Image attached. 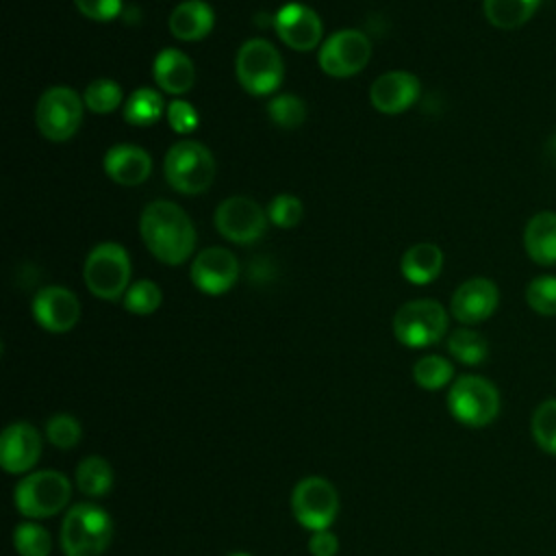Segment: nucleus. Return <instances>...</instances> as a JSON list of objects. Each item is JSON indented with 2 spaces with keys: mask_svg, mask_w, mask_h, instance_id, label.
Segmentation results:
<instances>
[{
  "mask_svg": "<svg viewBox=\"0 0 556 556\" xmlns=\"http://www.w3.org/2000/svg\"><path fill=\"white\" fill-rule=\"evenodd\" d=\"M139 232L150 254L165 265L185 263L195 248V228L189 215L169 200H154L143 208Z\"/></svg>",
  "mask_w": 556,
  "mask_h": 556,
  "instance_id": "f257e3e1",
  "label": "nucleus"
},
{
  "mask_svg": "<svg viewBox=\"0 0 556 556\" xmlns=\"http://www.w3.org/2000/svg\"><path fill=\"white\" fill-rule=\"evenodd\" d=\"M526 302L534 313L554 317L556 315V276L541 274L532 278L526 287Z\"/></svg>",
  "mask_w": 556,
  "mask_h": 556,
  "instance_id": "72a5a7b5",
  "label": "nucleus"
},
{
  "mask_svg": "<svg viewBox=\"0 0 556 556\" xmlns=\"http://www.w3.org/2000/svg\"><path fill=\"white\" fill-rule=\"evenodd\" d=\"M291 513L295 521L311 532L330 530L339 513L337 489L321 476L300 480L291 491Z\"/></svg>",
  "mask_w": 556,
  "mask_h": 556,
  "instance_id": "9d476101",
  "label": "nucleus"
},
{
  "mask_svg": "<svg viewBox=\"0 0 556 556\" xmlns=\"http://www.w3.org/2000/svg\"><path fill=\"white\" fill-rule=\"evenodd\" d=\"M304 215V206L302 202L295 198V195H289V193H280L276 195L271 202H269V208H267V217L271 224L280 226V228H293L300 224Z\"/></svg>",
  "mask_w": 556,
  "mask_h": 556,
  "instance_id": "c9c22d12",
  "label": "nucleus"
},
{
  "mask_svg": "<svg viewBox=\"0 0 556 556\" xmlns=\"http://www.w3.org/2000/svg\"><path fill=\"white\" fill-rule=\"evenodd\" d=\"M46 437L56 450H72L83 437L78 419L70 413H56L46 421Z\"/></svg>",
  "mask_w": 556,
  "mask_h": 556,
  "instance_id": "f704fd0d",
  "label": "nucleus"
},
{
  "mask_svg": "<svg viewBox=\"0 0 556 556\" xmlns=\"http://www.w3.org/2000/svg\"><path fill=\"white\" fill-rule=\"evenodd\" d=\"M122 87L113 78H96L85 87L83 102L96 115H109L122 104Z\"/></svg>",
  "mask_w": 556,
  "mask_h": 556,
  "instance_id": "c85d7f7f",
  "label": "nucleus"
},
{
  "mask_svg": "<svg viewBox=\"0 0 556 556\" xmlns=\"http://www.w3.org/2000/svg\"><path fill=\"white\" fill-rule=\"evenodd\" d=\"M419 78L404 70H391L371 83L369 100L376 111L384 115H397L410 109L419 98Z\"/></svg>",
  "mask_w": 556,
  "mask_h": 556,
  "instance_id": "a211bd4d",
  "label": "nucleus"
},
{
  "mask_svg": "<svg viewBox=\"0 0 556 556\" xmlns=\"http://www.w3.org/2000/svg\"><path fill=\"white\" fill-rule=\"evenodd\" d=\"M541 7V0H484L482 11L491 26L515 30L523 26Z\"/></svg>",
  "mask_w": 556,
  "mask_h": 556,
  "instance_id": "b1692460",
  "label": "nucleus"
},
{
  "mask_svg": "<svg viewBox=\"0 0 556 556\" xmlns=\"http://www.w3.org/2000/svg\"><path fill=\"white\" fill-rule=\"evenodd\" d=\"M447 410L463 426H489L500 415V391L491 380L465 374L447 391Z\"/></svg>",
  "mask_w": 556,
  "mask_h": 556,
  "instance_id": "0eeeda50",
  "label": "nucleus"
},
{
  "mask_svg": "<svg viewBox=\"0 0 556 556\" xmlns=\"http://www.w3.org/2000/svg\"><path fill=\"white\" fill-rule=\"evenodd\" d=\"M447 352L463 365H480L489 356V343L478 330L456 328L447 337Z\"/></svg>",
  "mask_w": 556,
  "mask_h": 556,
  "instance_id": "bb28decb",
  "label": "nucleus"
},
{
  "mask_svg": "<svg viewBox=\"0 0 556 556\" xmlns=\"http://www.w3.org/2000/svg\"><path fill=\"white\" fill-rule=\"evenodd\" d=\"M523 248L536 265H556V213L539 211L523 228Z\"/></svg>",
  "mask_w": 556,
  "mask_h": 556,
  "instance_id": "4be33fe9",
  "label": "nucleus"
},
{
  "mask_svg": "<svg viewBox=\"0 0 556 556\" xmlns=\"http://www.w3.org/2000/svg\"><path fill=\"white\" fill-rule=\"evenodd\" d=\"M308 552H311V556H337V552H339L337 534L330 530L311 532Z\"/></svg>",
  "mask_w": 556,
  "mask_h": 556,
  "instance_id": "58836bf2",
  "label": "nucleus"
},
{
  "mask_svg": "<svg viewBox=\"0 0 556 556\" xmlns=\"http://www.w3.org/2000/svg\"><path fill=\"white\" fill-rule=\"evenodd\" d=\"M452 378H454V365L445 356L428 354L413 365V380L417 382V387L426 391H439L447 387Z\"/></svg>",
  "mask_w": 556,
  "mask_h": 556,
  "instance_id": "cd10ccee",
  "label": "nucleus"
},
{
  "mask_svg": "<svg viewBox=\"0 0 556 556\" xmlns=\"http://www.w3.org/2000/svg\"><path fill=\"white\" fill-rule=\"evenodd\" d=\"M161 289L156 282L143 278V280H135L128 291L122 298V304L128 313L132 315H150L161 306Z\"/></svg>",
  "mask_w": 556,
  "mask_h": 556,
  "instance_id": "473e14b6",
  "label": "nucleus"
},
{
  "mask_svg": "<svg viewBox=\"0 0 556 556\" xmlns=\"http://www.w3.org/2000/svg\"><path fill=\"white\" fill-rule=\"evenodd\" d=\"M13 547L20 556H50L52 536L37 521H24L13 530Z\"/></svg>",
  "mask_w": 556,
  "mask_h": 556,
  "instance_id": "c756f323",
  "label": "nucleus"
},
{
  "mask_svg": "<svg viewBox=\"0 0 556 556\" xmlns=\"http://www.w3.org/2000/svg\"><path fill=\"white\" fill-rule=\"evenodd\" d=\"M549 152L556 156V135L552 137V141H549Z\"/></svg>",
  "mask_w": 556,
  "mask_h": 556,
  "instance_id": "ea45409f",
  "label": "nucleus"
},
{
  "mask_svg": "<svg viewBox=\"0 0 556 556\" xmlns=\"http://www.w3.org/2000/svg\"><path fill=\"white\" fill-rule=\"evenodd\" d=\"M152 76L161 91L172 96H182L193 87L195 67L182 50L165 48L154 56Z\"/></svg>",
  "mask_w": 556,
  "mask_h": 556,
  "instance_id": "aec40b11",
  "label": "nucleus"
},
{
  "mask_svg": "<svg viewBox=\"0 0 556 556\" xmlns=\"http://www.w3.org/2000/svg\"><path fill=\"white\" fill-rule=\"evenodd\" d=\"M500 304L497 285L489 278L476 276L456 287L450 300V311L456 321L465 326L480 324L489 319Z\"/></svg>",
  "mask_w": 556,
  "mask_h": 556,
  "instance_id": "dca6fc26",
  "label": "nucleus"
},
{
  "mask_svg": "<svg viewBox=\"0 0 556 556\" xmlns=\"http://www.w3.org/2000/svg\"><path fill=\"white\" fill-rule=\"evenodd\" d=\"M274 28L280 41L298 52H308L317 48L324 35L319 15L302 2L282 4L274 15Z\"/></svg>",
  "mask_w": 556,
  "mask_h": 556,
  "instance_id": "4468645a",
  "label": "nucleus"
},
{
  "mask_svg": "<svg viewBox=\"0 0 556 556\" xmlns=\"http://www.w3.org/2000/svg\"><path fill=\"white\" fill-rule=\"evenodd\" d=\"M30 311L35 321L54 334L72 330L80 319V302L76 293L61 285L39 289L33 298Z\"/></svg>",
  "mask_w": 556,
  "mask_h": 556,
  "instance_id": "2eb2a0df",
  "label": "nucleus"
},
{
  "mask_svg": "<svg viewBox=\"0 0 556 556\" xmlns=\"http://www.w3.org/2000/svg\"><path fill=\"white\" fill-rule=\"evenodd\" d=\"M235 74L239 85L250 96H269L282 83V74H285L282 56L278 48L267 39H261V37L248 39L237 50Z\"/></svg>",
  "mask_w": 556,
  "mask_h": 556,
  "instance_id": "423d86ee",
  "label": "nucleus"
},
{
  "mask_svg": "<svg viewBox=\"0 0 556 556\" xmlns=\"http://www.w3.org/2000/svg\"><path fill=\"white\" fill-rule=\"evenodd\" d=\"M41 456V434L26 421L9 424L0 437V465L7 473H30Z\"/></svg>",
  "mask_w": 556,
  "mask_h": 556,
  "instance_id": "f3484780",
  "label": "nucleus"
},
{
  "mask_svg": "<svg viewBox=\"0 0 556 556\" xmlns=\"http://www.w3.org/2000/svg\"><path fill=\"white\" fill-rule=\"evenodd\" d=\"M191 282L206 295H222L239 280V261L226 248L213 245L195 254L191 269Z\"/></svg>",
  "mask_w": 556,
  "mask_h": 556,
  "instance_id": "ddd939ff",
  "label": "nucleus"
},
{
  "mask_svg": "<svg viewBox=\"0 0 556 556\" xmlns=\"http://www.w3.org/2000/svg\"><path fill=\"white\" fill-rule=\"evenodd\" d=\"M74 4L85 17L93 22H109L122 11V0H74Z\"/></svg>",
  "mask_w": 556,
  "mask_h": 556,
  "instance_id": "4c0bfd02",
  "label": "nucleus"
},
{
  "mask_svg": "<svg viewBox=\"0 0 556 556\" xmlns=\"http://www.w3.org/2000/svg\"><path fill=\"white\" fill-rule=\"evenodd\" d=\"M76 486L89 497H102L113 486V469L102 456H87L76 467Z\"/></svg>",
  "mask_w": 556,
  "mask_h": 556,
  "instance_id": "a878e982",
  "label": "nucleus"
},
{
  "mask_svg": "<svg viewBox=\"0 0 556 556\" xmlns=\"http://www.w3.org/2000/svg\"><path fill=\"white\" fill-rule=\"evenodd\" d=\"M447 311L430 298L402 304L393 315V334L406 348H428L447 332Z\"/></svg>",
  "mask_w": 556,
  "mask_h": 556,
  "instance_id": "6e6552de",
  "label": "nucleus"
},
{
  "mask_svg": "<svg viewBox=\"0 0 556 556\" xmlns=\"http://www.w3.org/2000/svg\"><path fill=\"white\" fill-rule=\"evenodd\" d=\"M163 109L165 104L156 89L139 87L126 98L122 113H124V119L132 126H152L161 119Z\"/></svg>",
  "mask_w": 556,
  "mask_h": 556,
  "instance_id": "393cba45",
  "label": "nucleus"
},
{
  "mask_svg": "<svg viewBox=\"0 0 556 556\" xmlns=\"http://www.w3.org/2000/svg\"><path fill=\"white\" fill-rule=\"evenodd\" d=\"M130 269L132 267L126 248L115 241H104L87 254L83 280L96 298L115 302L124 298L130 287Z\"/></svg>",
  "mask_w": 556,
  "mask_h": 556,
  "instance_id": "39448f33",
  "label": "nucleus"
},
{
  "mask_svg": "<svg viewBox=\"0 0 556 556\" xmlns=\"http://www.w3.org/2000/svg\"><path fill=\"white\" fill-rule=\"evenodd\" d=\"M106 176L124 187H135L148 180L152 174L150 154L135 143H115L106 150L102 159Z\"/></svg>",
  "mask_w": 556,
  "mask_h": 556,
  "instance_id": "6ab92c4d",
  "label": "nucleus"
},
{
  "mask_svg": "<svg viewBox=\"0 0 556 556\" xmlns=\"http://www.w3.org/2000/svg\"><path fill=\"white\" fill-rule=\"evenodd\" d=\"M530 430H532L534 443L543 452L556 456V397H549L534 408L530 419Z\"/></svg>",
  "mask_w": 556,
  "mask_h": 556,
  "instance_id": "7c9ffc66",
  "label": "nucleus"
},
{
  "mask_svg": "<svg viewBox=\"0 0 556 556\" xmlns=\"http://www.w3.org/2000/svg\"><path fill=\"white\" fill-rule=\"evenodd\" d=\"M269 119L280 128H298L306 117V104L300 96L278 93L267 104Z\"/></svg>",
  "mask_w": 556,
  "mask_h": 556,
  "instance_id": "2f4dec72",
  "label": "nucleus"
},
{
  "mask_svg": "<svg viewBox=\"0 0 556 556\" xmlns=\"http://www.w3.org/2000/svg\"><path fill=\"white\" fill-rule=\"evenodd\" d=\"M400 269L408 282L428 285L443 269V252L434 243H415L404 252Z\"/></svg>",
  "mask_w": 556,
  "mask_h": 556,
  "instance_id": "5701e85b",
  "label": "nucleus"
},
{
  "mask_svg": "<svg viewBox=\"0 0 556 556\" xmlns=\"http://www.w3.org/2000/svg\"><path fill=\"white\" fill-rule=\"evenodd\" d=\"M83 111V98L72 87L56 85L39 96L35 106V124L46 139L61 143L78 132Z\"/></svg>",
  "mask_w": 556,
  "mask_h": 556,
  "instance_id": "1a4fd4ad",
  "label": "nucleus"
},
{
  "mask_svg": "<svg viewBox=\"0 0 556 556\" xmlns=\"http://www.w3.org/2000/svg\"><path fill=\"white\" fill-rule=\"evenodd\" d=\"M165 115H167L169 126H172L176 132H180V135L195 130L198 124H200V117H198L195 106L189 104L187 100H178V98L172 100V102L167 104Z\"/></svg>",
  "mask_w": 556,
  "mask_h": 556,
  "instance_id": "e433bc0d",
  "label": "nucleus"
},
{
  "mask_svg": "<svg viewBox=\"0 0 556 556\" xmlns=\"http://www.w3.org/2000/svg\"><path fill=\"white\" fill-rule=\"evenodd\" d=\"M163 174L169 187L178 193H202L211 187L215 178L213 152L200 141L182 139L167 150L163 161Z\"/></svg>",
  "mask_w": 556,
  "mask_h": 556,
  "instance_id": "20e7f679",
  "label": "nucleus"
},
{
  "mask_svg": "<svg viewBox=\"0 0 556 556\" xmlns=\"http://www.w3.org/2000/svg\"><path fill=\"white\" fill-rule=\"evenodd\" d=\"M228 556H252V554H248V552H235V554H228Z\"/></svg>",
  "mask_w": 556,
  "mask_h": 556,
  "instance_id": "a19ab883",
  "label": "nucleus"
},
{
  "mask_svg": "<svg viewBox=\"0 0 556 556\" xmlns=\"http://www.w3.org/2000/svg\"><path fill=\"white\" fill-rule=\"evenodd\" d=\"M113 539L111 515L96 504L72 506L61 523L65 556H102Z\"/></svg>",
  "mask_w": 556,
  "mask_h": 556,
  "instance_id": "f03ea898",
  "label": "nucleus"
},
{
  "mask_svg": "<svg viewBox=\"0 0 556 556\" xmlns=\"http://www.w3.org/2000/svg\"><path fill=\"white\" fill-rule=\"evenodd\" d=\"M72 497V486L65 473L56 469H41L26 473L15 491L13 504L26 519H46L61 513Z\"/></svg>",
  "mask_w": 556,
  "mask_h": 556,
  "instance_id": "7ed1b4c3",
  "label": "nucleus"
},
{
  "mask_svg": "<svg viewBox=\"0 0 556 556\" xmlns=\"http://www.w3.org/2000/svg\"><path fill=\"white\" fill-rule=\"evenodd\" d=\"M267 219L261 204L245 195L226 198L215 208V228L232 243H252L263 237Z\"/></svg>",
  "mask_w": 556,
  "mask_h": 556,
  "instance_id": "f8f14e48",
  "label": "nucleus"
},
{
  "mask_svg": "<svg viewBox=\"0 0 556 556\" xmlns=\"http://www.w3.org/2000/svg\"><path fill=\"white\" fill-rule=\"evenodd\" d=\"M167 26L180 41H200L215 26L213 7L204 0H185L169 13Z\"/></svg>",
  "mask_w": 556,
  "mask_h": 556,
  "instance_id": "412c9836",
  "label": "nucleus"
},
{
  "mask_svg": "<svg viewBox=\"0 0 556 556\" xmlns=\"http://www.w3.org/2000/svg\"><path fill=\"white\" fill-rule=\"evenodd\" d=\"M371 56V41L356 28L332 33L319 48V67L332 78H350L358 74Z\"/></svg>",
  "mask_w": 556,
  "mask_h": 556,
  "instance_id": "9b49d317",
  "label": "nucleus"
}]
</instances>
